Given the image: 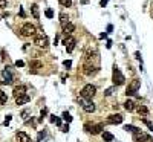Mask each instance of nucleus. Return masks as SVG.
Segmentation results:
<instances>
[{
  "instance_id": "obj_1",
  "label": "nucleus",
  "mask_w": 153,
  "mask_h": 142,
  "mask_svg": "<svg viewBox=\"0 0 153 142\" xmlns=\"http://www.w3.org/2000/svg\"><path fill=\"white\" fill-rule=\"evenodd\" d=\"M95 93H96V87L92 86V84H86L81 89V92H80V96H81L83 99H86V101H92Z\"/></svg>"
},
{
  "instance_id": "obj_2",
  "label": "nucleus",
  "mask_w": 153,
  "mask_h": 142,
  "mask_svg": "<svg viewBox=\"0 0 153 142\" xmlns=\"http://www.w3.org/2000/svg\"><path fill=\"white\" fill-rule=\"evenodd\" d=\"M112 81H113V84H115V87H118V86H123L124 83H125V78H124V75H123V72L118 69V67H113V74H112Z\"/></svg>"
},
{
  "instance_id": "obj_3",
  "label": "nucleus",
  "mask_w": 153,
  "mask_h": 142,
  "mask_svg": "<svg viewBox=\"0 0 153 142\" xmlns=\"http://www.w3.org/2000/svg\"><path fill=\"white\" fill-rule=\"evenodd\" d=\"M139 87H141V79H138V78L132 79V81L129 83V86H127V89H125V95H127V96L135 95V93L138 92Z\"/></svg>"
},
{
  "instance_id": "obj_4",
  "label": "nucleus",
  "mask_w": 153,
  "mask_h": 142,
  "mask_svg": "<svg viewBox=\"0 0 153 142\" xmlns=\"http://www.w3.org/2000/svg\"><path fill=\"white\" fill-rule=\"evenodd\" d=\"M20 32H22L23 37H32V35H35L37 29H35V26H34V25H31V23H25V25L22 26Z\"/></svg>"
},
{
  "instance_id": "obj_5",
  "label": "nucleus",
  "mask_w": 153,
  "mask_h": 142,
  "mask_svg": "<svg viewBox=\"0 0 153 142\" xmlns=\"http://www.w3.org/2000/svg\"><path fill=\"white\" fill-rule=\"evenodd\" d=\"M34 44H37L38 48H43V49H46L49 46V40L46 35H38V37H35L34 38Z\"/></svg>"
},
{
  "instance_id": "obj_6",
  "label": "nucleus",
  "mask_w": 153,
  "mask_h": 142,
  "mask_svg": "<svg viewBox=\"0 0 153 142\" xmlns=\"http://www.w3.org/2000/svg\"><path fill=\"white\" fill-rule=\"evenodd\" d=\"M75 43H77V41H75V38H74V37H70V35H69V37L65 40V44H66V50L69 52V54H70L72 50H74V48H75Z\"/></svg>"
},
{
  "instance_id": "obj_7",
  "label": "nucleus",
  "mask_w": 153,
  "mask_h": 142,
  "mask_svg": "<svg viewBox=\"0 0 153 142\" xmlns=\"http://www.w3.org/2000/svg\"><path fill=\"white\" fill-rule=\"evenodd\" d=\"M81 107H83V110L86 112V113H92V112H95V104L92 102V101H81Z\"/></svg>"
},
{
  "instance_id": "obj_8",
  "label": "nucleus",
  "mask_w": 153,
  "mask_h": 142,
  "mask_svg": "<svg viewBox=\"0 0 153 142\" xmlns=\"http://www.w3.org/2000/svg\"><path fill=\"white\" fill-rule=\"evenodd\" d=\"M12 93H14V96H15V98H19V96H23V95H26V86H23V84H20V86H15Z\"/></svg>"
},
{
  "instance_id": "obj_9",
  "label": "nucleus",
  "mask_w": 153,
  "mask_h": 142,
  "mask_svg": "<svg viewBox=\"0 0 153 142\" xmlns=\"http://www.w3.org/2000/svg\"><path fill=\"white\" fill-rule=\"evenodd\" d=\"M124 121V118L121 116L120 113H116V115H110L109 118H107V122L109 124H121Z\"/></svg>"
},
{
  "instance_id": "obj_10",
  "label": "nucleus",
  "mask_w": 153,
  "mask_h": 142,
  "mask_svg": "<svg viewBox=\"0 0 153 142\" xmlns=\"http://www.w3.org/2000/svg\"><path fill=\"white\" fill-rule=\"evenodd\" d=\"M2 75H3V81H2V84H11V83H12V75H11V72H9L8 69L3 70Z\"/></svg>"
},
{
  "instance_id": "obj_11",
  "label": "nucleus",
  "mask_w": 153,
  "mask_h": 142,
  "mask_svg": "<svg viewBox=\"0 0 153 142\" xmlns=\"http://www.w3.org/2000/svg\"><path fill=\"white\" fill-rule=\"evenodd\" d=\"M17 141H19V142H32V139L26 135L25 131H19V133H17Z\"/></svg>"
},
{
  "instance_id": "obj_12",
  "label": "nucleus",
  "mask_w": 153,
  "mask_h": 142,
  "mask_svg": "<svg viewBox=\"0 0 153 142\" xmlns=\"http://www.w3.org/2000/svg\"><path fill=\"white\" fill-rule=\"evenodd\" d=\"M31 101V96L29 95H23V96H19V98H15V104L17 105H23L26 102Z\"/></svg>"
},
{
  "instance_id": "obj_13",
  "label": "nucleus",
  "mask_w": 153,
  "mask_h": 142,
  "mask_svg": "<svg viewBox=\"0 0 153 142\" xmlns=\"http://www.w3.org/2000/svg\"><path fill=\"white\" fill-rule=\"evenodd\" d=\"M104 128L103 124H96V125H92V127H89L87 131H91L92 135H98V133H101V130Z\"/></svg>"
},
{
  "instance_id": "obj_14",
  "label": "nucleus",
  "mask_w": 153,
  "mask_h": 142,
  "mask_svg": "<svg viewBox=\"0 0 153 142\" xmlns=\"http://www.w3.org/2000/svg\"><path fill=\"white\" fill-rule=\"evenodd\" d=\"M67 23H70V22H69V15H67L66 12H61V14H60V25H61V28H65Z\"/></svg>"
},
{
  "instance_id": "obj_15",
  "label": "nucleus",
  "mask_w": 153,
  "mask_h": 142,
  "mask_svg": "<svg viewBox=\"0 0 153 142\" xmlns=\"http://www.w3.org/2000/svg\"><path fill=\"white\" fill-rule=\"evenodd\" d=\"M31 12H32V17H34V19L35 20H38L40 19V9H38V5H32L31 6Z\"/></svg>"
},
{
  "instance_id": "obj_16",
  "label": "nucleus",
  "mask_w": 153,
  "mask_h": 142,
  "mask_svg": "<svg viewBox=\"0 0 153 142\" xmlns=\"http://www.w3.org/2000/svg\"><path fill=\"white\" fill-rule=\"evenodd\" d=\"M74 29H75V26L72 25V23H67V25L65 26V28H63V32H65V34L67 35V37H69V35H72V32H74Z\"/></svg>"
},
{
  "instance_id": "obj_17",
  "label": "nucleus",
  "mask_w": 153,
  "mask_h": 142,
  "mask_svg": "<svg viewBox=\"0 0 153 142\" xmlns=\"http://www.w3.org/2000/svg\"><path fill=\"white\" fill-rule=\"evenodd\" d=\"M124 109L127 110V112H133L135 110V102L132 99H127V101L124 102Z\"/></svg>"
},
{
  "instance_id": "obj_18",
  "label": "nucleus",
  "mask_w": 153,
  "mask_h": 142,
  "mask_svg": "<svg viewBox=\"0 0 153 142\" xmlns=\"http://www.w3.org/2000/svg\"><path fill=\"white\" fill-rule=\"evenodd\" d=\"M101 136H103V139H104L106 142H112V141H113V135H112V133H109V131H103Z\"/></svg>"
},
{
  "instance_id": "obj_19",
  "label": "nucleus",
  "mask_w": 153,
  "mask_h": 142,
  "mask_svg": "<svg viewBox=\"0 0 153 142\" xmlns=\"http://www.w3.org/2000/svg\"><path fill=\"white\" fill-rule=\"evenodd\" d=\"M6 102H8V96H6V93L0 90V104H2V105H5Z\"/></svg>"
},
{
  "instance_id": "obj_20",
  "label": "nucleus",
  "mask_w": 153,
  "mask_h": 142,
  "mask_svg": "<svg viewBox=\"0 0 153 142\" xmlns=\"http://www.w3.org/2000/svg\"><path fill=\"white\" fill-rule=\"evenodd\" d=\"M138 112H139V115H142V116H146V115L149 113V109L146 107V105H139V107H138Z\"/></svg>"
},
{
  "instance_id": "obj_21",
  "label": "nucleus",
  "mask_w": 153,
  "mask_h": 142,
  "mask_svg": "<svg viewBox=\"0 0 153 142\" xmlns=\"http://www.w3.org/2000/svg\"><path fill=\"white\" fill-rule=\"evenodd\" d=\"M116 92V87L113 86V87H110V89H107V90L104 92V96H110V95H113Z\"/></svg>"
},
{
  "instance_id": "obj_22",
  "label": "nucleus",
  "mask_w": 153,
  "mask_h": 142,
  "mask_svg": "<svg viewBox=\"0 0 153 142\" xmlns=\"http://www.w3.org/2000/svg\"><path fill=\"white\" fill-rule=\"evenodd\" d=\"M58 2H60V5H63L65 8H69L72 5V0H58Z\"/></svg>"
},
{
  "instance_id": "obj_23",
  "label": "nucleus",
  "mask_w": 153,
  "mask_h": 142,
  "mask_svg": "<svg viewBox=\"0 0 153 142\" xmlns=\"http://www.w3.org/2000/svg\"><path fill=\"white\" fill-rule=\"evenodd\" d=\"M124 130H125V131H130V133H135L138 128L135 127V125H124Z\"/></svg>"
},
{
  "instance_id": "obj_24",
  "label": "nucleus",
  "mask_w": 153,
  "mask_h": 142,
  "mask_svg": "<svg viewBox=\"0 0 153 142\" xmlns=\"http://www.w3.org/2000/svg\"><path fill=\"white\" fill-rule=\"evenodd\" d=\"M142 122H144V124H146V125H147V127H149V130H150V131H152V133H153V124H152V122H150V121H147V119H146V118H142Z\"/></svg>"
},
{
  "instance_id": "obj_25",
  "label": "nucleus",
  "mask_w": 153,
  "mask_h": 142,
  "mask_svg": "<svg viewBox=\"0 0 153 142\" xmlns=\"http://www.w3.org/2000/svg\"><path fill=\"white\" fill-rule=\"evenodd\" d=\"M41 66H43V64L40 63V61H32V63H31V67H32V69H40Z\"/></svg>"
},
{
  "instance_id": "obj_26",
  "label": "nucleus",
  "mask_w": 153,
  "mask_h": 142,
  "mask_svg": "<svg viewBox=\"0 0 153 142\" xmlns=\"http://www.w3.org/2000/svg\"><path fill=\"white\" fill-rule=\"evenodd\" d=\"M63 119L67 121V122H70V121H72V116H70V115H69L67 112H65V113H63Z\"/></svg>"
},
{
  "instance_id": "obj_27",
  "label": "nucleus",
  "mask_w": 153,
  "mask_h": 142,
  "mask_svg": "<svg viewBox=\"0 0 153 142\" xmlns=\"http://www.w3.org/2000/svg\"><path fill=\"white\" fill-rule=\"evenodd\" d=\"M46 115H48V109H43L41 113H40V121H43V118L46 116Z\"/></svg>"
},
{
  "instance_id": "obj_28",
  "label": "nucleus",
  "mask_w": 153,
  "mask_h": 142,
  "mask_svg": "<svg viewBox=\"0 0 153 142\" xmlns=\"http://www.w3.org/2000/svg\"><path fill=\"white\" fill-rule=\"evenodd\" d=\"M44 14H46L48 19H52V17H54V11L52 9H46V12H44Z\"/></svg>"
},
{
  "instance_id": "obj_29",
  "label": "nucleus",
  "mask_w": 153,
  "mask_h": 142,
  "mask_svg": "<svg viewBox=\"0 0 153 142\" xmlns=\"http://www.w3.org/2000/svg\"><path fill=\"white\" fill-rule=\"evenodd\" d=\"M44 136H46V131H44V130H43V131H40V133H38V141H41Z\"/></svg>"
},
{
  "instance_id": "obj_30",
  "label": "nucleus",
  "mask_w": 153,
  "mask_h": 142,
  "mask_svg": "<svg viewBox=\"0 0 153 142\" xmlns=\"http://www.w3.org/2000/svg\"><path fill=\"white\" fill-rule=\"evenodd\" d=\"M63 64H65V67H67V69H69V67L72 66V61H70V60H66V61H65V63H63Z\"/></svg>"
},
{
  "instance_id": "obj_31",
  "label": "nucleus",
  "mask_w": 153,
  "mask_h": 142,
  "mask_svg": "<svg viewBox=\"0 0 153 142\" xmlns=\"http://www.w3.org/2000/svg\"><path fill=\"white\" fill-rule=\"evenodd\" d=\"M6 6H8L6 0H0V8H6Z\"/></svg>"
},
{
  "instance_id": "obj_32",
  "label": "nucleus",
  "mask_w": 153,
  "mask_h": 142,
  "mask_svg": "<svg viewBox=\"0 0 153 142\" xmlns=\"http://www.w3.org/2000/svg\"><path fill=\"white\" fill-rule=\"evenodd\" d=\"M54 124H57V125H61V119L55 116V121H54Z\"/></svg>"
},
{
  "instance_id": "obj_33",
  "label": "nucleus",
  "mask_w": 153,
  "mask_h": 142,
  "mask_svg": "<svg viewBox=\"0 0 153 142\" xmlns=\"http://www.w3.org/2000/svg\"><path fill=\"white\" fill-rule=\"evenodd\" d=\"M15 66H17V67H23V66H25V63H23V61H17Z\"/></svg>"
},
{
  "instance_id": "obj_34",
  "label": "nucleus",
  "mask_w": 153,
  "mask_h": 142,
  "mask_svg": "<svg viewBox=\"0 0 153 142\" xmlns=\"http://www.w3.org/2000/svg\"><path fill=\"white\" fill-rule=\"evenodd\" d=\"M28 113H29L28 110H23V112H22V118H26V116H28Z\"/></svg>"
},
{
  "instance_id": "obj_35",
  "label": "nucleus",
  "mask_w": 153,
  "mask_h": 142,
  "mask_svg": "<svg viewBox=\"0 0 153 142\" xmlns=\"http://www.w3.org/2000/svg\"><path fill=\"white\" fill-rule=\"evenodd\" d=\"M61 131H65V133H67V131H69V125H65V127H61Z\"/></svg>"
},
{
  "instance_id": "obj_36",
  "label": "nucleus",
  "mask_w": 153,
  "mask_h": 142,
  "mask_svg": "<svg viewBox=\"0 0 153 142\" xmlns=\"http://www.w3.org/2000/svg\"><path fill=\"white\" fill-rule=\"evenodd\" d=\"M107 2H109V0H101V2H100V5H101V6L104 8V6L107 5Z\"/></svg>"
},
{
  "instance_id": "obj_37",
  "label": "nucleus",
  "mask_w": 153,
  "mask_h": 142,
  "mask_svg": "<svg viewBox=\"0 0 153 142\" xmlns=\"http://www.w3.org/2000/svg\"><path fill=\"white\" fill-rule=\"evenodd\" d=\"M112 31H113V26L109 25V26H107V32H112Z\"/></svg>"
},
{
  "instance_id": "obj_38",
  "label": "nucleus",
  "mask_w": 153,
  "mask_h": 142,
  "mask_svg": "<svg viewBox=\"0 0 153 142\" xmlns=\"http://www.w3.org/2000/svg\"><path fill=\"white\" fill-rule=\"evenodd\" d=\"M106 46H107V49H110V48H112V41H107Z\"/></svg>"
}]
</instances>
